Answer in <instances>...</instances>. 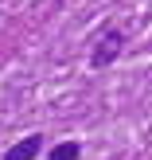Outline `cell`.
<instances>
[{
    "instance_id": "1",
    "label": "cell",
    "mask_w": 152,
    "mask_h": 160,
    "mask_svg": "<svg viewBox=\"0 0 152 160\" xmlns=\"http://www.w3.org/2000/svg\"><path fill=\"white\" fill-rule=\"evenodd\" d=\"M121 47H125V31L105 28L98 35V43H94V51H90V67H109V62L121 55Z\"/></svg>"
},
{
    "instance_id": "2",
    "label": "cell",
    "mask_w": 152,
    "mask_h": 160,
    "mask_svg": "<svg viewBox=\"0 0 152 160\" xmlns=\"http://www.w3.org/2000/svg\"><path fill=\"white\" fill-rule=\"evenodd\" d=\"M39 148H43V137H39V133H31V137L16 141V145L8 148L4 160H35V156H39Z\"/></svg>"
},
{
    "instance_id": "3",
    "label": "cell",
    "mask_w": 152,
    "mask_h": 160,
    "mask_svg": "<svg viewBox=\"0 0 152 160\" xmlns=\"http://www.w3.org/2000/svg\"><path fill=\"white\" fill-rule=\"evenodd\" d=\"M78 156H82L78 141H62L59 148H51V156H47V160H78Z\"/></svg>"
}]
</instances>
